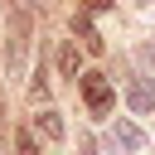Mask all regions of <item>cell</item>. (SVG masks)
Wrapping results in <instances>:
<instances>
[{"mask_svg": "<svg viewBox=\"0 0 155 155\" xmlns=\"http://www.w3.org/2000/svg\"><path fill=\"white\" fill-rule=\"evenodd\" d=\"M73 34L82 39V48H87V53H102V34L92 29V19H87V10H78V15H73Z\"/></svg>", "mask_w": 155, "mask_h": 155, "instance_id": "5", "label": "cell"}, {"mask_svg": "<svg viewBox=\"0 0 155 155\" xmlns=\"http://www.w3.org/2000/svg\"><path fill=\"white\" fill-rule=\"evenodd\" d=\"M78 82H82V97H87V107H92V116H107L111 111V82L102 78V73H78Z\"/></svg>", "mask_w": 155, "mask_h": 155, "instance_id": "1", "label": "cell"}, {"mask_svg": "<svg viewBox=\"0 0 155 155\" xmlns=\"http://www.w3.org/2000/svg\"><path fill=\"white\" fill-rule=\"evenodd\" d=\"M58 63H63V78H78V48H73V44H63Z\"/></svg>", "mask_w": 155, "mask_h": 155, "instance_id": "7", "label": "cell"}, {"mask_svg": "<svg viewBox=\"0 0 155 155\" xmlns=\"http://www.w3.org/2000/svg\"><path fill=\"white\" fill-rule=\"evenodd\" d=\"M107 5H111V0H82V10H87V15H92V10H107Z\"/></svg>", "mask_w": 155, "mask_h": 155, "instance_id": "10", "label": "cell"}, {"mask_svg": "<svg viewBox=\"0 0 155 155\" xmlns=\"http://www.w3.org/2000/svg\"><path fill=\"white\" fill-rule=\"evenodd\" d=\"M34 126H39L48 140H63V121H58V111H53V107H44V111L34 116Z\"/></svg>", "mask_w": 155, "mask_h": 155, "instance_id": "6", "label": "cell"}, {"mask_svg": "<svg viewBox=\"0 0 155 155\" xmlns=\"http://www.w3.org/2000/svg\"><path fill=\"white\" fill-rule=\"evenodd\" d=\"M24 53H29V19L15 15V19H10V53H5V68H10V73H24Z\"/></svg>", "mask_w": 155, "mask_h": 155, "instance_id": "3", "label": "cell"}, {"mask_svg": "<svg viewBox=\"0 0 155 155\" xmlns=\"http://www.w3.org/2000/svg\"><path fill=\"white\" fill-rule=\"evenodd\" d=\"M29 97H34V102L48 97V73H44V63H39V73H34V82H29Z\"/></svg>", "mask_w": 155, "mask_h": 155, "instance_id": "8", "label": "cell"}, {"mask_svg": "<svg viewBox=\"0 0 155 155\" xmlns=\"http://www.w3.org/2000/svg\"><path fill=\"white\" fill-rule=\"evenodd\" d=\"M15 150H19V155H39V140H34V131H19V136H15Z\"/></svg>", "mask_w": 155, "mask_h": 155, "instance_id": "9", "label": "cell"}, {"mask_svg": "<svg viewBox=\"0 0 155 155\" xmlns=\"http://www.w3.org/2000/svg\"><path fill=\"white\" fill-rule=\"evenodd\" d=\"M126 102H131V111L150 116V111H155V82H150V78H131V87H126Z\"/></svg>", "mask_w": 155, "mask_h": 155, "instance_id": "4", "label": "cell"}, {"mask_svg": "<svg viewBox=\"0 0 155 155\" xmlns=\"http://www.w3.org/2000/svg\"><path fill=\"white\" fill-rule=\"evenodd\" d=\"M107 140H111V150H121V155H140V150H145V131H140L136 121H126V116L111 121V136H107Z\"/></svg>", "mask_w": 155, "mask_h": 155, "instance_id": "2", "label": "cell"}]
</instances>
